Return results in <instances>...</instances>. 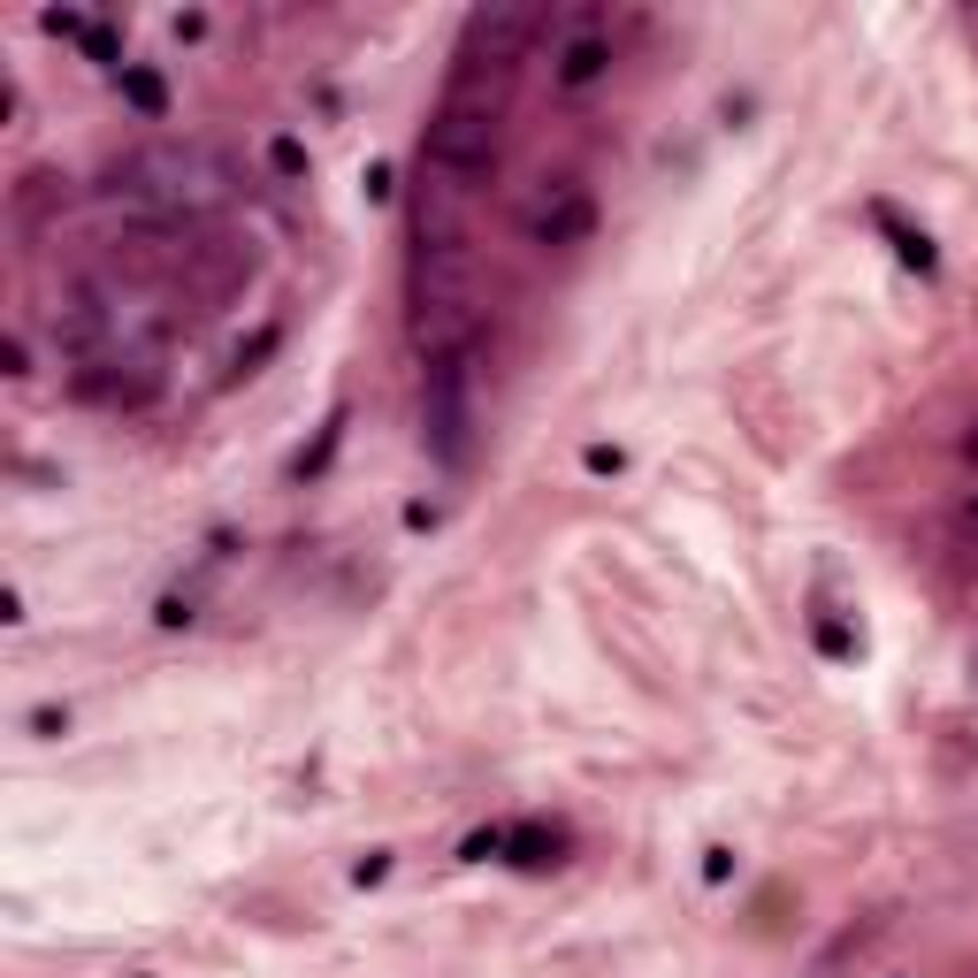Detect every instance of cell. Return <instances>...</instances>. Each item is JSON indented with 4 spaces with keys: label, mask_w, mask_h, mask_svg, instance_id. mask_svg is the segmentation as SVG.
I'll return each mask as SVG.
<instances>
[{
    "label": "cell",
    "mask_w": 978,
    "mask_h": 978,
    "mask_svg": "<svg viewBox=\"0 0 978 978\" xmlns=\"http://www.w3.org/2000/svg\"><path fill=\"white\" fill-rule=\"evenodd\" d=\"M420 161H428L436 176L482 184L489 169H497V108H489V100H467V92H451V100L436 108L428 139H420Z\"/></svg>",
    "instance_id": "1"
},
{
    "label": "cell",
    "mask_w": 978,
    "mask_h": 978,
    "mask_svg": "<svg viewBox=\"0 0 978 978\" xmlns=\"http://www.w3.org/2000/svg\"><path fill=\"white\" fill-rule=\"evenodd\" d=\"M428 444H436L444 467L467 459V359L459 352L428 359Z\"/></svg>",
    "instance_id": "2"
},
{
    "label": "cell",
    "mask_w": 978,
    "mask_h": 978,
    "mask_svg": "<svg viewBox=\"0 0 978 978\" xmlns=\"http://www.w3.org/2000/svg\"><path fill=\"white\" fill-rule=\"evenodd\" d=\"M573 237H589V200L581 192H566L559 207L536 214V245H573Z\"/></svg>",
    "instance_id": "3"
},
{
    "label": "cell",
    "mask_w": 978,
    "mask_h": 978,
    "mask_svg": "<svg viewBox=\"0 0 978 978\" xmlns=\"http://www.w3.org/2000/svg\"><path fill=\"white\" fill-rule=\"evenodd\" d=\"M872 222H879V230H895V253H903L909 268H925V276H933V245H925V230H903L895 207H872Z\"/></svg>",
    "instance_id": "4"
},
{
    "label": "cell",
    "mask_w": 978,
    "mask_h": 978,
    "mask_svg": "<svg viewBox=\"0 0 978 978\" xmlns=\"http://www.w3.org/2000/svg\"><path fill=\"white\" fill-rule=\"evenodd\" d=\"M123 92L139 100L145 115H161V108H169V92H161V77H145V70H123Z\"/></svg>",
    "instance_id": "5"
},
{
    "label": "cell",
    "mask_w": 978,
    "mask_h": 978,
    "mask_svg": "<svg viewBox=\"0 0 978 978\" xmlns=\"http://www.w3.org/2000/svg\"><path fill=\"white\" fill-rule=\"evenodd\" d=\"M597 70H604V47H573V54H566V84H589V77H597Z\"/></svg>",
    "instance_id": "6"
}]
</instances>
